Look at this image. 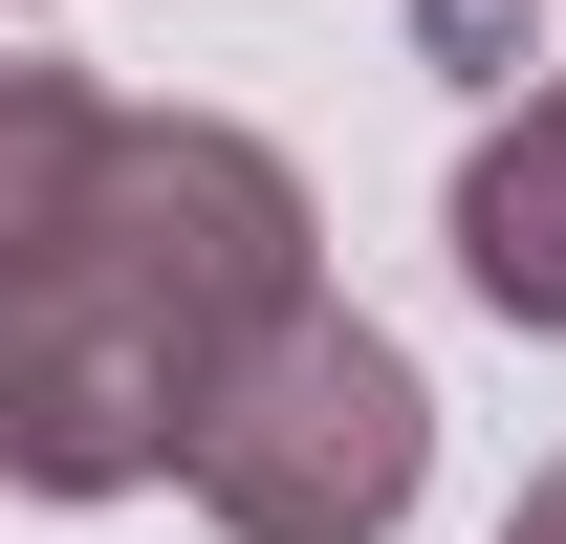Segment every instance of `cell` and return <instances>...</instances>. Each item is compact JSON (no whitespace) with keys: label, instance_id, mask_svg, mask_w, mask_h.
I'll list each match as a JSON object with an SVG mask.
<instances>
[{"label":"cell","instance_id":"obj_1","mask_svg":"<svg viewBox=\"0 0 566 544\" xmlns=\"http://www.w3.org/2000/svg\"><path fill=\"white\" fill-rule=\"evenodd\" d=\"M327 283V218L240 109H109L66 218L0 262V479L22 501H132L175 479L197 393Z\"/></svg>","mask_w":566,"mask_h":544},{"label":"cell","instance_id":"obj_2","mask_svg":"<svg viewBox=\"0 0 566 544\" xmlns=\"http://www.w3.org/2000/svg\"><path fill=\"white\" fill-rule=\"evenodd\" d=\"M415 479H436V370L370 327L349 283H305L197 393V436H175V501H197L218 544H392Z\"/></svg>","mask_w":566,"mask_h":544},{"label":"cell","instance_id":"obj_3","mask_svg":"<svg viewBox=\"0 0 566 544\" xmlns=\"http://www.w3.org/2000/svg\"><path fill=\"white\" fill-rule=\"evenodd\" d=\"M436 240H458V283H480L501 327H545V348H566V87L480 109V153H458Z\"/></svg>","mask_w":566,"mask_h":544},{"label":"cell","instance_id":"obj_4","mask_svg":"<svg viewBox=\"0 0 566 544\" xmlns=\"http://www.w3.org/2000/svg\"><path fill=\"white\" fill-rule=\"evenodd\" d=\"M87 132H109V87H87L66 44H22V22H0V262H22V240L66 218V175H87Z\"/></svg>","mask_w":566,"mask_h":544},{"label":"cell","instance_id":"obj_5","mask_svg":"<svg viewBox=\"0 0 566 544\" xmlns=\"http://www.w3.org/2000/svg\"><path fill=\"white\" fill-rule=\"evenodd\" d=\"M501 544H566V458H545V479H523V501H501Z\"/></svg>","mask_w":566,"mask_h":544},{"label":"cell","instance_id":"obj_6","mask_svg":"<svg viewBox=\"0 0 566 544\" xmlns=\"http://www.w3.org/2000/svg\"><path fill=\"white\" fill-rule=\"evenodd\" d=\"M0 22H44V0H0Z\"/></svg>","mask_w":566,"mask_h":544}]
</instances>
